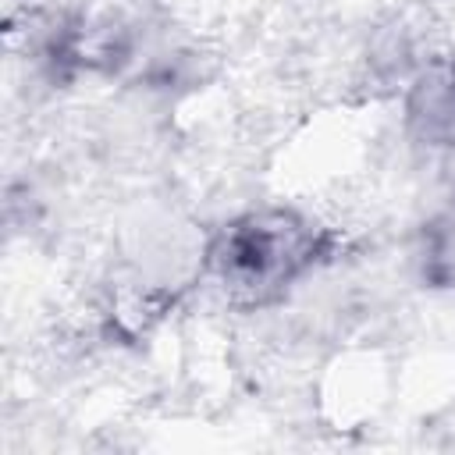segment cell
<instances>
[{
  "instance_id": "cell-1",
  "label": "cell",
  "mask_w": 455,
  "mask_h": 455,
  "mask_svg": "<svg viewBox=\"0 0 455 455\" xmlns=\"http://www.w3.org/2000/svg\"><path fill=\"white\" fill-rule=\"evenodd\" d=\"M299 231L284 228V224H256V228H242L231 235L228 242V256L224 267L228 274H235L245 284H267L277 277H288L291 263L299 259Z\"/></svg>"
}]
</instances>
